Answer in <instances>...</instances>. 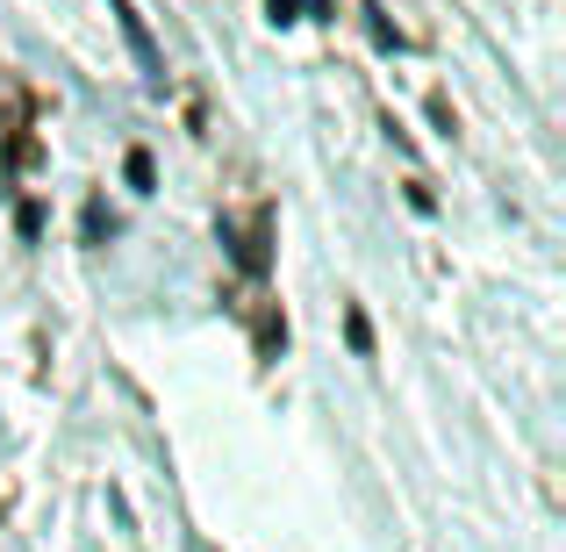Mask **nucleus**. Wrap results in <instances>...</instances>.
Wrapping results in <instances>:
<instances>
[{
	"instance_id": "1",
	"label": "nucleus",
	"mask_w": 566,
	"mask_h": 552,
	"mask_svg": "<svg viewBox=\"0 0 566 552\" xmlns=\"http://www.w3.org/2000/svg\"><path fill=\"white\" fill-rule=\"evenodd\" d=\"M115 22H123V37H129V51H137L144 80H166V58H158V43H151V29H144V14L129 8V0H115Z\"/></svg>"
},
{
	"instance_id": "2",
	"label": "nucleus",
	"mask_w": 566,
	"mask_h": 552,
	"mask_svg": "<svg viewBox=\"0 0 566 552\" xmlns=\"http://www.w3.org/2000/svg\"><path fill=\"white\" fill-rule=\"evenodd\" d=\"M123 173H129V187H137V194H151V180H158V173H151V152H129Z\"/></svg>"
},
{
	"instance_id": "3",
	"label": "nucleus",
	"mask_w": 566,
	"mask_h": 552,
	"mask_svg": "<svg viewBox=\"0 0 566 552\" xmlns=\"http://www.w3.org/2000/svg\"><path fill=\"white\" fill-rule=\"evenodd\" d=\"M345 337H352V352H359V360H366V352H374V323H366L359 309H352V316H345Z\"/></svg>"
},
{
	"instance_id": "4",
	"label": "nucleus",
	"mask_w": 566,
	"mask_h": 552,
	"mask_svg": "<svg viewBox=\"0 0 566 552\" xmlns=\"http://www.w3.org/2000/svg\"><path fill=\"white\" fill-rule=\"evenodd\" d=\"M265 8H273V22H302V8L323 14V0H265Z\"/></svg>"
},
{
	"instance_id": "5",
	"label": "nucleus",
	"mask_w": 566,
	"mask_h": 552,
	"mask_svg": "<svg viewBox=\"0 0 566 552\" xmlns=\"http://www.w3.org/2000/svg\"><path fill=\"white\" fill-rule=\"evenodd\" d=\"M14 230L36 237V230H43V208H36V201H22V208H14Z\"/></svg>"
}]
</instances>
